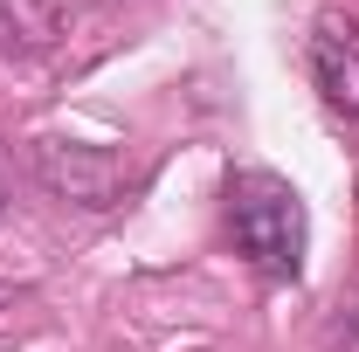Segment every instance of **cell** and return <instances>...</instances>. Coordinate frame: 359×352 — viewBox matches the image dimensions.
<instances>
[{"instance_id": "1", "label": "cell", "mask_w": 359, "mask_h": 352, "mask_svg": "<svg viewBox=\"0 0 359 352\" xmlns=\"http://www.w3.org/2000/svg\"><path fill=\"white\" fill-rule=\"evenodd\" d=\"M228 235L235 256L263 269V276H297L304 269V201L276 173H228Z\"/></svg>"}, {"instance_id": "2", "label": "cell", "mask_w": 359, "mask_h": 352, "mask_svg": "<svg viewBox=\"0 0 359 352\" xmlns=\"http://www.w3.org/2000/svg\"><path fill=\"white\" fill-rule=\"evenodd\" d=\"M28 166L55 201L69 208H118L132 194V159L111 145H83V138H35Z\"/></svg>"}, {"instance_id": "3", "label": "cell", "mask_w": 359, "mask_h": 352, "mask_svg": "<svg viewBox=\"0 0 359 352\" xmlns=\"http://www.w3.org/2000/svg\"><path fill=\"white\" fill-rule=\"evenodd\" d=\"M311 83L339 118L359 125V21L339 7L311 21Z\"/></svg>"}, {"instance_id": "4", "label": "cell", "mask_w": 359, "mask_h": 352, "mask_svg": "<svg viewBox=\"0 0 359 352\" xmlns=\"http://www.w3.org/2000/svg\"><path fill=\"white\" fill-rule=\"evenodd\" d=\"M346 311H353V332H359V297H353V304H346Z\"/></svg>"}]
</instances>
